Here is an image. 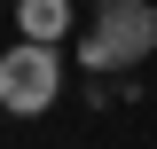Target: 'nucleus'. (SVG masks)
<instances>
[{
    "mask_svg": "<svg viewBox=\"0 0 157 149\" xmlns=\"http://www.w3.org/2000/svg\"><path fill=\"white\" fill-rule=\"evenodd\" d=\"M55 94H63V55L47 39H16L0 55V110L39 118V110H55Z\"/></svg>",
    "mask_w": 157,
    "mask_h": 149,
    "instance_id": "f03ea898",
    "label": "nucleus"
},
{
    "mask_svg": "<svg viewBox=\"0 0 157 149\" xmlns=\"http://www.w3.org/2000/svg\"><path fill=\"white\" fill-rule=\"evenodd\" d=\"M149 47H157V8L149 0H102L94 32L78 39V63L86 71H134Z\"/></svg>",
    "mask_w": 157,
    "mask_h": 149,
    "instance_id": "f257e3e1",
    "label": "nucleus"
},
{
    "mask_svg": "<svg viewBox=\"0 0 157 149\" xmlns=\"http://www.w3.org/2000/svg\"><path fill=\"white\" fill-rule=\"evenodd\" d=\"M16 32H24V39H47V47H55V39L71 32V0H16Z\"/></svg>",
    "mask_w": 157,
    "mask_h": 149,
    "instance_id": "7ed1b4c3",
    "label": "nucleus"
}]
</instances>
